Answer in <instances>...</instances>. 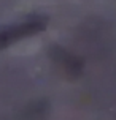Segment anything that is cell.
<instances>
[{
	"instance_id": "cell-1",
	"label": "cell",
	"mask_w": 116,
	"mask_h": 120,
	"mask_svg": "<svg viewBox=\"0 0 116 120\" xmlns=\"http://www.w3.org/2000/svg\"><path fill=\"white\" fill-rule=\"evenodd\" d=\"M48 19L45 16H32L18 24H10L0 29V51L10 48L11 44L30 38L46 29Z\"/></svg>"
},
{
	"instance_id": "cell-2",
	"label": "cell",
	"mask_w": 116,
	"mask_h": 120,
	"mask_svg": "<svg viewBox=\"0 0 116 120\" xmlns=\"http://www.w3.org/2000/svg\"><path fill=\"white\" fill-rule=\"evenodd\" d=\"M48 54L51 57V60L64 71V74L68 79H76L81 76V73H83V62L76 55L70 54L67 49H64L59 44H53V46H49Z\"/></svg>"
}]
</instances>
